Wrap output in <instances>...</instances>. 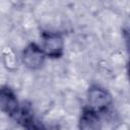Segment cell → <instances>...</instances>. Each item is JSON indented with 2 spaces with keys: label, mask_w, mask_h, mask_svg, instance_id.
Returning a JSON list of instances; mask_svg holds the SVG:
<instances>
[{
  "label": "cell",
  "mask_w": 130,
  "mask_h": 130,
  "mask_svg": "<svg viewBox=\"0 0 130 130\" xmlns=\"http://www.w3.org/2000/svg\"><path fill=\"white\" fill-rule=\"evenodd\" d=\"M42 50L46 57L57 59L64 54V40L62 36L54 31H44L42 34Z\"/></svg>",
  "instance_id": "1"
},
{
  "label": "cell",
  "mask_w": 130,
  "mask_h": 130,
  "mask_svg": "<svg viewBox=\"0 0 130 130\" xmlns=\"http://www.w3.org/2000/svg\"><path fill=\"white\" fill-rule=\"evenodd\" d=\"M87 102L88 107L99 113L106 111L110 107L112 104V98L109 91L104 87L91 85L87 91Z\"/></svg>",
  "instance_id": "2"
},
{
  "label": "cell",
  "mask_w": 130,
  "mask_h": 130,
  "mask_svg": "<svg viewBox=\"0 0 130 130\" xmlns=\"http://www.w3.org/2000/svg\"><path fill=\"white\" fill-rule=\"evenodd\" d=\"M20 109L21 106L13 89L7 85L0 86V110L15 120Z\"/></svg>",
  "instance_id": "3"
},
{
  "label": "cell",
  "mask_w": 130,
  "mask_h": 130,
  "mask_svg": "<svg viewBox=\"0 0 130 130\" xmlns=\"http://www.w3.org/2000/svg\"><path fill=\"white\" fill-rule=\"evenodd\" d=\"M21 59L25 67L30 70H37L44 65L46 55L39 45L36 43H30L23 49Z\"/></svg>",
  "instance_id": "4"
},
{
  "label": "cell",
  "mask_w": 130,
  "mask_h": 130,
  "mask_svg": "<svg viewBox=\"0 0 130 130\" xmlns=\"http://www.w3.org/2000/svg\"><path fill=\"white\" fill-rule=\"evenodd\" d=\"M79 130H101L99 113L89 107L83 108L79 118Z\"/></svg>",
  "instance_id": "5"
}]
</instances>
